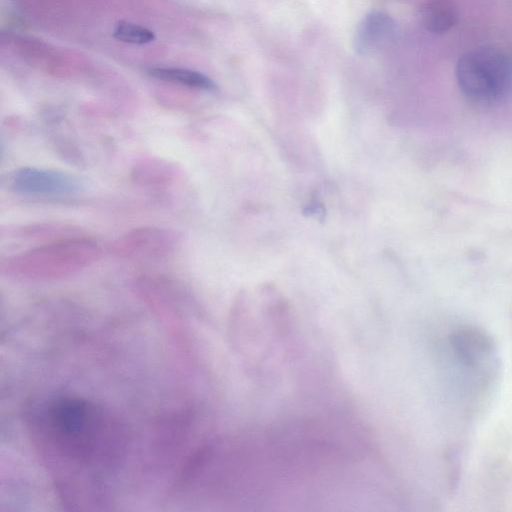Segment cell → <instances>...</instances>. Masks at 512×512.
I'll return each instance as SVG.
<instances>
[{
    "label": "cell",
    "instance_id": "cell-8",
    "mask_svg": "<svg viewBox=\"0 0 512 512\" xmlns=\"http://www.w3.org/2000/svg\"><path fill=\"white\" fill-rule=\"evenodd\" d=\"M394 20L386 13L373 11L365 15L357 25L353 45L360 55H369L382 48L392 37Z\"/></svg>",
    "mask_w": 512,
    "mask_h": 512
},
{
    "label": "cell",
    "instance_id": "cell-12",
    "mask_svg": "<svg viewBox=\"0 0 512 512\" xmlns=\"http://www.w3.org/2000/svg\"><path fill=\"white\" fill-rule=\"evenodd\" d=\"M453 345L459 356L468 364H476L489 352V343L473 331H462L454 336Z\"/></svg>",
    "mask_w": 512,
    "mask_h": 512
},
{
    "label": "cell",
    "instance_id": "cell-6",
    "mask_svg": "<svg viewBox=\"0 0 512 512\" xmlns=\"http://www.w3.org/2000/svg\"><path fill=\"white\" fill-rule=\"evenodd\" d=\"M182 177L183 169L179 164L156 156L139 159L130 171V179L136 186L150 190L170 188Z\"/></svg>",
    "mask_w": 512,
    "mask_h": 512
},
{
    "label": "cell",
    "instance_id": "cell-7",
    "mask_svg": "<svg viewBox=\"0 0 512 512\" xmlns=\"http://www.w3.org/2000/svg\"><path fill=\"white\" fill-rule=\"evenodd\" d=\"M80 235L83 231L79 226L60 221L9 224L0 228L2 239L42 244Z\"/></svg>",
    "mask_w": 512,
    "mask_h": 512
},
{
    "label": "cell",
    "instance_id": "cell-9",
    "mask_svg": "<svg viewBox=\"0 0 512 512\" xmlns=\"http://www.w3.org/2000/svg\"><path fill=\"white\" fill-rule=\"evenodd\" d=\"M421 19L430 32L446 33L457 23L456 5L453 0H429L421 9Z\"/></svg>",
    "mask_w": 512,
    "mask_h": 512
},
{
    "label": "cell",
    "instance_id": "cell-2",
    "mask_svg": "<svg viewBox=\"0 0 512 512\" xmlns=\"http://www.w3.org/2000/svg\"><path fill=\"white\" fill-rule=\"evenodd\" d=\"M102 257L99 244L83 235L56 240L4 257L2 275L26 280H54L74 275Z\"/></svg>",
    "mask_w": 512,
    "mask_h": 512
},
{
    "label": "cell",
    "instance_id": "cell-3",
    "mask_svg": "<svg viewBox=\"0 0 512 512\" xmlns=\"http://www.w3.org/2000/svg\"><path fill=\"white\" fill-rule=\"evenodd\" d=\"M455 76L462 94L479 104L501 101L512 92V58L494 47H479L461 56Z\"/></svg>",
    "mask_w": 512,
    "mask_h": 512
},
{
    "label": "cell",
    "instance_id": "cell-5",
    "mask_svg": "<svg viewBox=\"0 0 512 512\" xmlns=\"http://www.w3.org/2000/svg\"><path fill=\"white\" fill-rule=\"evenodd\" d=\"M182 235L173 229L144 226L129 230L111 244L113 254L124 259L159 260L174 254Z\"/></svg>",
    "mask_w": 512,
    "mask_h": 512
},
{
    "label": "cell",
    "instance_id": "cell-1",
    "mask_svg": "<svg viewBox=\"0 0 512 512\" xmlns=\"http://www.w3.org/2000/svg\"><path fill=\"white\" fill-rule=\"evenodd\" d=\"M48 447L74 464L108 466L119 457L124 434L102 407L77 397H61L48 404L41 421Z\"/></svg>",
    "mask_w": 512,
    "mask_h": 512
},
{
    "label": "cell",
    "instance_id": "cell-11",
    "mask_svg": "<svg viewBox=\"0 0 512 512\" xmlns=\"http://www.w3.org/2000/svg\"><path fill=\"white\" fill-rule=\"evenodd\" d=\"M70 132V128H61L60 126L46 128L49 141L56 153L66 161L81 166L84 163V157L77 141Z\"/></svg>",
    "mask_w": 512,
    "mask_h": 512
},
{
    "label": "cell",
    "instance_id": "cell-13",
    "mask_svg": "<svg viewBox=\"0 0 512 512\" xmlns=\"http://www.w3.org/2000/svg\"><path fill=\"white\" fill-rule=\"evenodd\" d=\"M112 35L119 41L137 45L147 44L155 40L153 31L127 21L118 22L113 28Z\"/></svg>",
    "mask_w": 512,
    "mask_h": 512
},
{
    "label": "cell",
    "instance_id": "cell-10",
    "mask_svg": "<svg viewBox=\"0 0 512 512\" xmlns=\"http://www.w3.org/2000/svg\"><path fill=\"white\" fill-rule=\"evenodd\" d=\"M147 73L158 80L178 84L191 89L212 91L216 84L208 76L194 70L175 67H153Z\"/></svg>",
    "mask_w": 512,
    "mask_h": 512
},
{
    "label": "cell",
    "instance_id": "cell-4",
    "mask_svg": "<svg viewBox=\"0 0 512 512\" xmlns=\"http://www.w3.org/2000/svg\"><path fill=\"white\" fill-rule=\"evenodd\" d=\"M3 185L16 195L45 198L75 197L85 188L82 180L74 174L30 166L8 172Z\"/></svg>",
    "mask_w": 512,
    "mask_h": 512
}]
</instances>
